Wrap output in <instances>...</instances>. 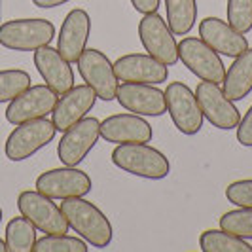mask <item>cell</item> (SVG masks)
<instances>
[{
	"label": "cell",
	"mask_w": 252,
	"mask_h": 252,
	"mask_svg": "<svg viewBox=\"0 0 252 252\" xmlns=\"http://www.w3.org/2000/svg\"><path fill=\"white\" fill-rule=\"evenodd\" d=\"M57 99H59V95L51 88H48L46 84L31 86L8 102L6 120L12 126H19V124H25L31 120L46 118L48 114L53 112Z\"/></svg>",
	"instance_id": "obj_13"
},
{
	"label": "cell",
	"mask_w": 252,
	"mask_h": 252,
	"mask_svg": "<svg viewBox=\"0 0 252 252\" xmlns=\"http://www.w3.org/2000/svg\"><path fill=\"white\" fill-rule=\"evenodd\" d=\"M57 129L48 118H38L15 126L4 144V154L10 161H25L46 148L55 139Z\"/></svg>",
	"instance_id": "obj_4"
},
{
	"label": "cell",
	"mask_w": 252,
	"mask_h": 252,
	"mask_svg": "<svg viewBox=\"0 0 252 252\" xmlns=\"http://www.w3.org/2000/svg\"><path fill=\"white\" fill-rule=\"evenodd\" d=\"M0 222H2V209H0Z\"/></svg>",
	"instance_id": "obj_35"
},
{
	"label": "cell",
	"mask_w": 252,
	"mask_h": 252,
	"mask_svg": "<svg viewBox=\"0 0 252 252\" xmlns=\"http://www.w3.org/2000/svg\"><path fill=\"white\" fill-rule=\"evenodd\" d=\"M199 249L203 252H252V245L220 227L203 231L199 237Z\"/></svg>",
	"instance_id": "obj_24"
},
{
	"label": "cell",
	"mask_w": 252,
	"mask_h": 252,
	"mask_svg": "<svg viewBox=\"0 0 252 252\" xmlns=\"http://www.w3.org/2000/svg\"><path fill=\"white\" fill-rule=\"evenodd\" d=\"M195 97L199 102L203 118L213 127L220 129V131H229V129L237 127L241 112L237 110L235 102L220 88V84L201 80L195 88Z\"/></svg>",
	"instance_id": "obj_10"
},
{
	"label": "cell",
	"mask_w": 252,
	"mask_h": 252,
	"mask_svg": "<svg viewBox=\"0 0 252 252\" xmlns=\"http://www.w3.org/2000/svg\"><path fill=\"white\" fill-rule=\"evenodd\" d=\"M4 241L8 252H32L36 243V227L23 215L15 216L6 226Z\"/></svg>",
	"instance_id": "obj_23"
},
{
	"label": "cell",
	"mask_w": 252,
	"mask_h": 252,
	"mask_svg": "<svg viewBox=\"0 0 252 252\" xmlns=\"http://www.w3.org/2000/svg\"><path fill=\"white\" fill-rule=\"evenodd\" d=\"M226 199L235 207L252 209V178L231 182L226 188Z\"/></svg>",
	"instance_id": "obj_29"
},
{
	"label": "cell",
	"mask_w": 252,
	"mask_h": 252,
	"mask_svg": "<svg viewBox=\"0 0 252 252\" xmlns=\"http://www.w3.org/2000/svg\"><path fill=\"white\" fill-rule=\"evenodd\" d=\"M220 227L241 239H252V209L237 207L220 216Z\"/></svg>",
	"instance_id": "obj_27"
},
{
	"label": "cell",
	"mask_w": 252,
	"mask_h": 252,
	"mask_svg": "<svg viewBox=\"0 0 252 252\" xmlns=\"http://www.w3.org/2000/svg\"><path fill=\"white\" fill-rule=\"evenodd\" d=\"M34 186L40 193L48 195L51 199L63 201L68 197H86L93 188V182L86 171L63 165L42 173L36 178Z\"/></svg>",
	"instance_id": "obj_9"
},
{
	"label": "cell",
	"mask_w": 252,
	"mask_h": 252,
	"mask_svg": "<svg viewBox=\"0 0 252 252\" xmlns=\"http://www.w3.org/2000/svg\"><path fill=\"white\" fill-rule=\"evenodd\" d=\"M55 38V27L48 19H12L0 25V46L12 51H36L50 46Z\"/></svg>",
	"instance_id": "obj_3"
},
{
	"label": "cell",
	"mask_w": 252,
	"mask_h": 252,
	"mask_svg": "<svg viewBox=\"0 0 252 252\" xmlns=\"http://www.w3.org/2000/svg\"><path fill=\"white\" fill-rule=\"evenodd\" d=\"M140 44L148 55L156 57L158 61L173 66L178 61V42L175 32L167 25L159 13H144L139 23Z\"/></svg>",
	"instance_id": "obj_11"
},
{
	"label": "cell",
	"mask_w": 252,
	"mask_h": 252,
	"mask_svg": "<svg viewBox=\"0 0 252 252\" xmlns=\"http://www.w3.org/2000/svg\"><path fill=\"white\" fill-rule=\"evenodd\" d=\"M222 89L233 102L243 101L252 91V48L243 51L226 68Z\"/></svg>",
	"instance_id": "obj_21"
},
{
	"label": "cell",
	"mask_w": 252,
	"mask_h": 252,
	"mask_svg": "<svg viewBox=\"0 0 252 252\" xmlns=\"http://www.w3.org/2000/svg\"><path fill=\"white\" fill-rule=\"evenodd\" d=\"M27 88H31V74L27 70L21 68L0 70V104L10 102Z\"/></svg>",
	"instance_id": "obj_26"
},
{
	"label": "cell",
	"mask_w": 252,
	"mask_h": 252,
	"mask_svg": "<svg viewBox=\"0 0 252 252\" xmlns=\"http://www.w3.org/2000/svg\"><path fill=\"white\" fill-rule=\"evenodd\" d=\"M34 66L46 86L57 95H63L70 88H74V70L70 63L59 53V50L44 46L34 51Z\"/></svg>",
	"instance_id": "obj_20"
},
{
	"label": "cell",
	"mask_w": 252,
	"mask_h": 252,
	"mask_svg": "<svg viewBox=\"0 0 252 252\" xmlns=\"http://www.w3.org/2000/svg\"><path fill=\"white\" fill-rule=\"evenodd\" d=\"M17 209L42 233L61 235L70 229L61 207H57L51 197L40 193L38 189H23L17 195Z\"/></svg>",
	"instance_id": "obj_5"
},
{
	"label": "cell",
	"mask_w": 252,
	"mask_h": 252,
	"mask_svg": "<svg viewBox=\"0 0 252 252\" xmlns=\"http://www.w3.org/2000/svg\"><path fill=\"white\" fill-rule=\"evenodd\" d=\"M227 23L243 34L252 31V0H227Z\"/></svg>",
	"instance_id": "obj_28"
},
{
	"label": "cell",
	"mask_w": 252,
	"mask_h": 252,
	"mask_svg": "<svg viewBox=\"0 0 252 252\" xmlns=\"http://www.w3.org/2000/svg\"><path fill=\"white\" fill-rule=\"evenodd\" d=\"M114 72L120 82L135 84H161L169 78V66L148 53L122 55L114 63Z\"/></svg>",
	"instance_id": "obj_17"
},
{
	"label": "cell",
	"mask_w": 252,
	"mask_h": 252,
	"mask_svg": "<svg viewBox=\"0 0 252 252\" xmlns=\"http://www.w3.org/2000/svg\"><path fill=\"white\" fill-rule=\"evenodd\" d=\"M91 34V17L86 10L74 8L66 13L63 25L57 36V50L68 63L72 64L80 59V55L88 48Z\"/></svg>",
	"instance_id": "obj_18"
},
{
	"label": "cell",
	"mask_w": 252,
	"mask_h": 252,
	"mask_svg": "<svg viewBox=\"0 0 252 252\" xmlns=\"http://www.w3.org/2000/svg\"><path fill=\"white\" fill-rule=\"evenodd\" d=\"M61 211L70 229L78 233L88 245L95 249H106L114 239L112 224L108 216L95 203L84 197H68L61 203Z\"/></svg>",
	"instance_id": "obj_1"
},
{
	"label": "cell",
	"mask_w": 252,
	"mask_h": 252,
	"mask_svg": "<svg viewBox=\"0 0 252 252\" xmlns=\"http://www.w3.org/2000/svg\"><path fill=\"white\" fill-rule=\"evenodd\" d=\"M66 2H70V0H32V4L38 6V8H44V10H48V8H57V6H63Z\"/></svg>",
	"instance_id": "obj_32"
},
{
	"label": "cell",
	"mask_w": 252,
	"mask_h": 252,
	"mask_svg": "<svg viewBox=\"0 0 252 252\" xmlns=\"http://www.w3.org/2000/svg\"><path fill=\"white\" fill-rule=\"evenodd\" d=\"M237 142L245 148H252V104L237 124Z\"/></svg>",
	"instance_id": "obj_30"
},
{
	"label": "cell",
	"mask_w": 252,
	"mask_h": 252,
	"mask_svg": "<svg viewBox=\"0 0 252 252\" xmlns=\"http://www.w3.org/2000/svg\"><path fill=\"white\" fill-rule=\"evenodd\" d=\"M112 163L124 173L146 180H163L171 173L167 156L148 142L118 144L112 152Z\"/></svg>",
	"instance_id": "obj_2"
},
{
	"label": "cell",
	"mask_w": 252,
	"mask_h": 252,
	"mask_svg": "<svg viewBox=\"0 0 252 252\" xmlns=\"http://www.w3.org/2000/svg\"><path fill=\"white\" fill-rule=\"evenodd\" d=\"M167 25L175 36H184L195 27L197 21V0H165Z\"/></svg>",
	"instance_id": "obj_22"
},
{
	"label": "cell",
	"mask_w": 252,
	"mask_h": 252,
	"mask_svg": "<svg viewBox=\"0 0 252 252\" xmlns=\"http://www.w3.org/2000/svg\"><path fill=\"white\" fill-rule=\"evenodd\" d=\"M199 38L207 46H211L216 53L231 57V59H235L237 55L251 48L249 40L243 32L235 31L227 21H222L220 17H215V15L205 17L199 23Z\"/></svg>",
	"instance_id": "obj_19"
},
{
	"label": "cell",
	"mask_w": 252,
	"mask_h": 252,
	"mask_svg": "<svg viewBox=\"0 0 252 252\" xmlns=\"http://www.w3.org/2000/svg\"><path fill=\"white\" fill-rule=\"evenodd\" d=\"M76 64H78V72L84 78V82L97 93V99L101 101L116 99L120 80L114 72V63L108 59L106 53L95 48H86Z\"/></svg>",
	"instance_id": "obj_8"
},
{
	"label": "cell",
	"mask_w": 252,
	"mask_h": 252,
	"mask_svg": "<svg viewBox=\"0 0 252 252\" xmlns=\"http://www.w3.org/2000/svg\"><path fill=\"white\" fill-rule=\"evenodd\" d=\"M0 252H8V249H6V241L0 239Z\"/></svg>",
	"instance_id": "obj_33"
},
{
	"label": "cell",
	"mask_w": 252,
	"mask_h": 252,
	"mask_svg": "<svg viewBox=\"0 0 252 252\" xmlns=\"http://www.w3.org/2000/svg\"><path fill=\"white\" fill-rule=\"evenodd\" d=\"M116 101L127 112L139 114V116H163L167 112L165 91L156 88L154 84H135L124 82L118 86Z\"/></svg>",
	"instance_id": "obj_14"
},
{
	"label": "cell",
	"mask_w": 252,
	"mask_h": 252,
	"mask_svg": "<svg viewBox=\"0 0 252 252\" xmlns=\"http://www.w3.org/2000/svg\"><path fill=\"white\" fill-rule=\"evenodd\" d=\"M88 243L82 237H70L66 233L61 235H44L36 239L32 252H88Z\"/></svg>",
	"instance_id": "obj_25"
},
{
	"label": "cell",
	"mask_w": 252,
	"mask_h": 252,
	"mask_svg": "<svg viewBox=\"0 0 252 252\" xmlns=\"http://www.w3.org/2000/svg\"><path fill=\"white\" fill-rule=\"evenodd\" d=\"M101 139L110 144L150 142L154 139V129L144 116L133 112L112 114L101 122Z\"/></svg>",
	"instance_id": "obj_15"
},
{
	"label": "cell",
	"mask_w": 252,
	"mask_h": 252,
	"mask_svg": "<svg viewBox=\"0 0 252 252\" xmlns=\"http://www.w3.org/2000/svg\"><path fill=\"white\" fill-rule=\"evenodd\" d=\"M161 0H131V6L139 13H156L159 8Z\"/></svg>",
	"instance_id": "obj_31"
},
{
	"label": "cell",
	"mask_w": 252,
	"mask_h": 252,
	"mask_svg": "<svg viewBox=\"0 0 252 252\" xmlns=\"http://www.w3.org/2000/svg\"><path fill=\"white\" fill-rule=\"evenodd\" d=\"M101 139V122L97 118L86 116L78 124L70 126L66 131H63V137L57 146V156L63 165L78 167L88 154Z\"/></svg>",
	"instance_id": "obj_12"
},
{
	"label": "cell",
	"mask_w": 252,
	"mask_h": 252,
	"mask_svg": "<svg viewBox=\"0 0 252 252\" xmlns=\"http://www.w3.org/2000/svg\"><path fill=\"white\" fill-rule=\"evenodd\" d=\"M165 102L167 112L171 116L173 124L182 135H197L203 129V112L195 97V91L182 84V82H171L165 88Z\"/></svg>",
	"instance_id": "obj_7"
},
{
	"label": "cell",
	"mask_w": 252,
	"mask_h": 252,
	"mask_svg": "<svg viewBox=\"0 0 252 252\" xmlns=\"http://www.w3.org/2000/svg\"><path fill=\"white\" fill-rule=\"evenodd\" d=\"M178 61L193 76L205 82L222 84L226 76V64L220 53L207 46L199 36H186L178 42Z\"/></svg>",
	"instance_id": "obj_6"
},
{
	"label": "cell",
	"mask_w": 252,
	"mask_h": 252,
	"mask_svg": "<svg viewBox=\"0 0 252 252\" xmlns=\"http://www.w3.org/2000/svg\"><path fill=\"white\" fill-rule=\"evenodd\" d=\"M97 102V93L88 84H80L70 88L66 93L59 95L57 104L51 112V122L57 131H66L70 126L84 120L88 112L93 110Z\"/></svg>",
	"instance_id": "obj_16"
},
{
	"label": "cell",
	"mask_w": 252,
	"mask_h": 252,
	"mask_svg": "<svg viewBox=\"0 0 252 252\" xmlns=\"http://www.w3.org/2000/svg\"><path fill=\"white\" fill-rule=\"evenodd\" d=\"M0 25H2V0H0Z\"/></svg>",
	"instance_id": "obj_34"
}]
</instances>
